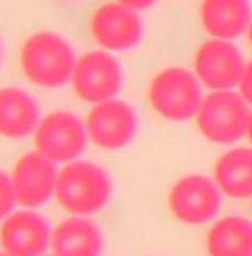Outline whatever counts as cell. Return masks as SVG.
Instances as JSON below:
<instances>
[{
	"label": "cell",
	"instance_id": "obj_1",
	"mask_svg": "<svg viewBox=\"0 0 252 256\" xmlns=\"http://www.w3.org/2000/svg\"><path fill=\"white\" fill-rule=\"evenodd\" d=\"M76 61L72 46L52 30L30 34L19 51L22 74L30 84L44 90H57L71 83Z\"/></svg>",
	"mask_w": 252,
	"mask_h": 256
},
{
	"label": "cell",
	"instance_id": "obj_2",
	"mask_svg": "<svg viewBox=\"0 0 252 256\" xmlns=\"http://www.w3.org/2000/svg\"><path fill=\"white\" fill-rule=\"evenodd\" d=\"M111 179L104 168L91 162H69L56 182V199L72 216H88L106 206Z\"/></svg>",
	"mask_w": 252,
	"mask_h": 256
},
{
	"label": "cell",
	"instance_id": "obj_3",
	"mask_svg": "<svg viewBox=\"0 0 252 256\" xmlns=\"http://www.w3.org/2000/svg\"><path fill=\"white\" fill-rule=\"evenodd\" d=\"M148 100L165 120L185 122L197 115L204 96L194 72L183 68H168L150 81Z\"/></svg>",
	"mask_w": 252,
	"mask_h": 256
},
{
	"label": "cell",
	"instance_id": "obj_4",
	"mask_svg": "<svg viewBox=\"0 0 252 256\" xmlns=\"http://www.w3.org/2000/svg\"><path fill=\"white\" fill-rule=\"evenodd\" d=\"M249 116V104L241 93L229 90L212 91L202 100L195 120L202 136L214 144L229 145L247 135Z\"/></svg>",
	"mask_w": 252,
	"mask_h": 256
},
{
	"label": "cell",
	"instance_id": "obj_5",
	"mask_svg": "<svg viewBox=\"0 0 252 256\" xmlns=\"http://www.w3.org/2000/svg\"><path fill=\"white\" fill-rule=\"evenodd\" d=\"M88 142L86 125L71 112H50L34 132L35 150L54 164H69L82 154Z\"/></svg>",
	"mask_w": 252,
	"mask_h": 256
},
{
	"label": "cell",
	"instance_id": "obj_6",
	"mask_svg": "<svg viewBox=\"0 0 252 256\" xmlns=\"http://www.w3.org/2000/svg\"><path fill=\"white\" fill-rule=\"evenodd\" d=\"M71 84L84 103L98 104L114 100L123 84V70L108 51H91L77 58Z\"/></svg>",
	"mask_w": 252,
	"mask_h": 256
},
{
	"label": "cell",
	"instance_id": "obj_7",
	"mask_svg": "<svg viewBox=\"0 0 252 256\" xmlns=\"http://www.w3.org/2000/svg\"><path fill=\"white\" fill-rule=\"evenodd\" d=\"M194 68L197 80L209 90L229 91L239 88L246 62L231 40L210 39L199 48Z\"/></svg>",
	"mask_w": 252,
	"mask_h": 256
},
{
	"label": "cell",
	"instance_id": "obj_8",
	"mask_svg": "<svg viewBox=\"0 0 252 256\" xmlns=\"http://www.w3.org/2000/svg\"><path fill=\"white\" fill-rule=\"evenodd\" d=\"M88 138L96 147L104 150H120L135 138L138 130L136 113L121 100H109L93 104L86 116Z\"/></svg>",
	"mask_w": 252,
	"mask_h": 256
},
{
	"label": "cell",
	"instance_id": "obj_9",
	"mask_svg": "<svg viewBox=\"0 0 252 256\" xmlns=\"http://www.w3.org/2000/svg\"><path fill=\"white\" fill-rule=\"evenodd\" d=\"M89 29L94 42L108 52L133 49L143 36V24L138 14L118 2H108L96 8Z\"/></svg>",
	"mask_w": 252,
	"mask_h": 256
},
{
	"label": "cell",
	"instance_id": "obj_10",
	"mask_svg": "<svg viewBox=\"0 0 252 256\" xmlns=\"http://www.w3.org/2000/svg\"><path fill=\"white\" fill-rule=\"evenodd\" d=\"M221 192L215 182L204 176L183 177L168 194V208L177 221L204 224L221 209Z\"/></svg>",
	"mask_w": 252,
	"mask_h": 256
},
{
	"label": "cell",
	"instance_id": "obj_11",
	"mask_svg": "<svg viewBox=\"0 0 252 256\" xmlns=\"http://www.w3.org/2000/svg\"><path fill=\"white\" fill-rule=\"evenodd\" d=\"M59 172L56 164L40 155L37 150L24 154L12 168V184L17 204L34 209L45 204L56 194Z\"/></svg>",
	"mask_w": 252,
	"mask_h": 256
},
{
	"label": "cell",
	"instance_id": "obj_12",
	"mask_svg": "<svg viewBox=\"0 0 252 256\" xmlns=\"http://www.w3.org/2000/svg\"><path fill=\"white\" fill-rule=\"evenodd\" d=\"M50 236L47 221L30 209L12 212L0 226V246L8 256H40Z\"/></svg>",
	"mask_w": 252,
	"mask_h": 256
},
{
	"label": "cell",
	"instance_id": "obj_13",
	"mask_svg": "<svg viewBox=\"0 0 252 256\" xmlns=\"http://www.w3.org/2000/svg\"><path fill=\"white\" fill-rule=\"evenodd\" d=\"M37 102L19 86L0 88V136L20 140L34 134L40 122Z\"/></svg>",
	"mask_w": 252,
	"mask_h": 256
},
{
	"label": "cell",
	"instance_id": "obj_14",
	"mask_svg": "<svg viewBox=\"0 0 252 256\" xmlns=\"http://www.w3.org/2000/svg\"><path fill=\"white\" fill-rule=\"evenodd\" d=\"M200 20L204 30L214 39L232 40L249 29L251 4L249 0H204Z\"/></svg>",
	"mask_w": 252,
	"mask_h": 256
},
{
	"label": "cell",
	"instance_id": "obj_15",
	"mask_svg": "<svg viewBox=\"0 0 252 256\" xmlns=\"http://www.w3.org/2000/svg\"><path fill=\"white\" fill-rule=\"evenodd\" d=\"M54 256H99L103 238L98 226L82 216L59 222L50 236Z\"/></svg>",
	"mask_w": 252,
	"mask_h": 256
},
{
	"label": "cell",
	"instance_id": "obj_16",
	"mask_svg": "<svg viewBox=\"0 0 252 256\" xmlns=\"http://www.w3.org/2000/svg\"><path fill=\"white\" fill-rule=\"evenodd\" d=\"M215 184L232 199L252 198V148H234L215 164Z\"/></svg>",
	"mask_w": 252,
	"mask_h": 256
},
{
	"label": "cell",
	"instance_id": "obj_17",
	"mask_svg": "<svg viewBox=\"0 0 252 256\" xmlns=\"http://www.w3.org/2000/svg\"><path fill=\"white\" fill-rule=\"evenodd\" d=\"M209 256H252V222L244 218H224L207 234Z\"/></svg>",
	"mask_w": 252,
	"mask_h": 256
},
{
	"label": "cell",
	"instance_id": "obj_18",
	"mask_svg": "<svg viewBox=\"0 0 252 256\" xmlns=\"http://www.w3.org/2000/svg\"><path fill=\"white\" fill-rule=\"evenodd\" d=\"M15 204L17 198L15 190H13L12 179L5 172L0 170V221H3L7 216H10Z\"/></svg>",
	"mask_w": 252,
	"mask_h": 256
},
{
	"label": "cell",
	"instance_id": "obj_19",
	"mask_svg": "<svg viewBox=\"0 0 252 256\" xmlns=\"http://www.w3.org/2000/svg\"><path fill=\"white\" fill-rule=\"evenodd\" d=\"M239 93L244 98V102L252 106V61L249 64H246L244 74L239 83Z\"/></svg>",
	"mask_w": 252,
	"mask_h": 256
},
{
	"label": "cell",
	"instance_id": "obj_20",
	"mask_svg": "<svg viewBox=\"0 0 252 256\" xmlns=\"http://www.w3.org/2000/svg\"><path fill=\"white\" fill-rule=\"evenodd\" d=\"M116 2L128 8H131V10L138 12V10H145V8L151 7L157 0H116Z\"/></svg>",
	"mask_w": 252,
	"mask_h": 256
},
{
	"label": "cell",
	"instance_id": "obj_21",
	"mask_svg": "<svg viewBox=\"0 0 252 256\" xmlns=\"http://www.w3.org/2000/svg\"><path fill=\"white\" fill-rule=\"evenodd\" d=\"M247 136H249V140L252 142V112L249 116V123H247Z\"/></svg>",
	"mask_w": 252,
	"mask_h": 256
},
{
	"label": "cell",
	"instance_id": "obj_22",
	"mask_svg": "<svg viewBox=\"0 0 252 256\" xmlns=\"http://www.w3.org/2000/svg\"><path fill=\"white\" fill-rule=\"evenodd\" d=\"M247 36H249V40H251V44H252V20H251L249 29H247Z\"/></svg>",
	"mask_w": 252,
	"mask_h": 256
},
{
	"label": "cell",
	"instance_id": "obj_23",
	"mask_svg": "<svg viewBox=\"0 0 252 256\" xmlns=\"http://www.w3.org/2000/svg\"><path fill=\"white\" fill-rule=\"evenodd\" d=\"M0 61H2V44H0Z\"/></svg>",
	"mask_w": 252,
	"mask_h": 256
},
{
	"label": "cell",
	"instance_id": "obj_24",
	"mask_svg": "<svg viewBox=\"0 0 252 256\" xmlns=\"http://www.w3.org/2000/svg\"><path fill=\"white\" fill-rule=\"evenodd\" d=\"M0 256H8L7 253H3V251H0Z\"/></svg>",
	"mask_w": 252,
	"mask_h": 256
}]
</instances>
